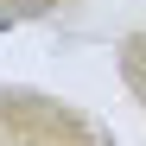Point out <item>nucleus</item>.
<instances>
[{
	"label": "nucleus",
	"mask_w": 146,
	"mask_h": 146,
	"mask_svg": "<svg viewBox=\"0 0 146 146\" xmlns=\"http://www.w3.org/2000/svg\"><path fill=\"white\" fill-rule=\"evenodd\" d=\"M127 76H133V83L146 89V32H140V38L127 44Z\"/></svg>",
	"instance_id": "nucleus-1"
},
{
	"label": "nucleus",
	"mask_w": 146,
	"mask_h": 146,
	"mask_svg": "<svg viewBox=\"0 0 146 146\" xmlns=\"http://www.w3.org/2000/svg\"><path fill=\"white\" fill-rule=\"evenodd\" d=\"M26 13H44V0H13V19H26Z\"/></svg>",
	"instance_id": "nucleus-2"
}]
</instances>
